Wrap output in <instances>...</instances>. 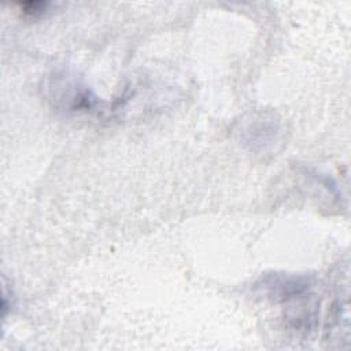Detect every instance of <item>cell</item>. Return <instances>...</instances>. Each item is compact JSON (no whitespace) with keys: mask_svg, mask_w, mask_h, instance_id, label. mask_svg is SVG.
<instances>
[{"mask_svg":"<svg viewBox=\"0 0 351 351\" xmlns=\"http://www.w3.org/2000/svg\"><path fill=\"white\" fill-rule=\"evenodd\" d=\"M69 75H56L51 86L52 90H60L53 95V99L67 111H89L97 103V97L75 80H69Z\"/></svg>","mask_w":351,"mask_h":351,"instance_id":"cell-1","label":"cell"}]
</instances>
